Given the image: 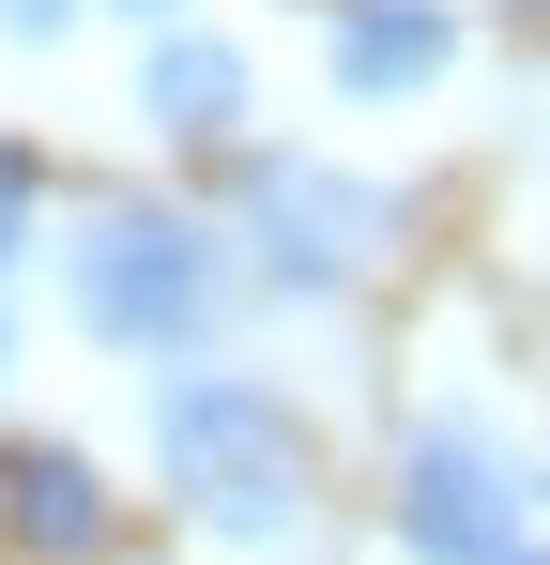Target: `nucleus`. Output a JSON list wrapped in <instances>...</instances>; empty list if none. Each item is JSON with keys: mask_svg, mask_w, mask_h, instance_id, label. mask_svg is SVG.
<instances>
[{"mask_svg": "<svg viewBox=\"0 0 550 565\" xmlns=\"http://www.w3.org/2000/svg\"><path fill=\"white\" fill-rule=\"evenodd\" d=\"M0 31H15V46H46V31H77V0H0Z\"/></svg>", "mask_w": 550, "mask_h": 565, "instance_id": "nucleus-8", "label": "nucleus"}, {"mask_svg": "<svg viewBox=\"0 0 550 565\" xmlns=\"http://www.w3.org/2000/svg\"><path fill=\"white\" fill-rule=\"evenodd\" d=\"M62 306H77L107 352H199L214 337V306H230V260H214V230L199 214H92L77 245H62Z\"/></svg>", "mask_w": 550, "mask_h": 565, "instance_id": "nucleus-2", "label": "nucleus"}, {"mask_svg": "<svg viewBox=\"0 0 550 565\" xmlns=\"http://www.w3.org/2000/svg\"><path fill=\"white\" fill-rule=\"evenodd\" d=\"M0 367H15V306H0Z\"/></svg>", "mask_w": 550, "mask_h": 565, "instance_id": "nucleus-11", "label": "nucleus"}, {"mask_svg": "<svg viewBox=\"0 0 550 565\" xmlns=\"http://www.w3.org/2000/svg\"><path fill=\"white\" fill-rule=\"evenodd\" d=\"M154 459L169 489H199L214 535H290L306 520V444H290V397L245 367H183L154 382Z\"/></svg>", "mask_w": 550, "mask_h": 565, "instance_id": "nucleus-1", "label": "nucleus"}, {"mask_svg": "<svg viewBox=\"0 0 550 565\" xmlns=\"http://www.w3.org/2000/svg\"><path fill=\"white\" fill-rule=\"evenodd\" d=\"M123 15H154V31H183V0H123Z\"/></svg>", "mask_w": 550, "mask_h": 565, "instance_id": "nucleus-10", "label": "nucleus"}, {"mask_svg": "<svg viewBox=\"0 0 550 565\" xmlns=\"http://www.w3.org/2000/svg\"><path fill=\"white\" fill-rule=\"evenodd\" d=\"M398 551L413 565H505L520 551V489H505V444L474 413H429L398 444Z\"/></svg>", "mask_w": 550, "mask_h": 565, "instance_id": "nucleus-3", "label": "nucleus"}, {"mask_svg": "<svg viewBox=\"0 0 550 565\" xmlns=\"http://www.w3.org/2000/svg\"><path fill=\"white\" fill-rule=\"evenodd\" d=\"M245 230H261L275 290H352L367 245L398 230V199L352 184V169H321V153H261V169H245Z\"/></svg>", "mask_w": 550, "mask_h": 565, "instance_id": "nucleus-4", "label": "nucleus"}, {"mask_svg": "<svg viewBox=\"0 0 550 565\" xmlns=\"http://www.w3.org/2000/svg\"><path fill=\"white\" fill-rule=\"evenodd\" d=\"M0 535H15V551H92V535H107V489H92L77 444L0 459Z\"/></svg>", "mask_w": 550, "mask_h": 565, "instance_id": "nucleus-6", "label": "nucleus"}, {"mask_svg": "<svg viewBox=\"0 0 550 565\" xmlns=\"http://www.w3.org/2000/svg\"><path fill=\"white\" fill-rule=\"evenodd\" d=\"M505 565H550V551H505Z\"/></svg>", "mask_w": 550, "mask_h": 565, "instance_id": "nucleus-12", "label": "nucleus"}, {"mask_svg": "<svg viewBox=\"0 0 550 565\" xmlns=\"http://www.w3.org/2000/svg\"><path fill=\"white\" fill-rule=\"evenodd\" d=\"M458 62V15L444 0H352V15H337V93H429V77H444Z\"/></svg>", "mask_w": 550, "mask_h": 565, "instance_id": "nucleus-5", "label": "nucleus"}, {"mask_svg": "<svg viewBox=\"0 0 550 565\" xmlns=\"http://www.w3.org/2000/svg\"><path fill=\"white\" fill-rule=\"evenodd\" d=\"M15 245H31V184L0 169V276H15Z\"/></svg>", "mask_w": 550, "mask_h": 565, "instance_id": "nucleus-9", "label": "nucleus"}, {"mask_svg": "<svg viewBox=\"0 0 550 565\" xmlns=\"http://www.w3.org/2000/svg\"><path fill=\"white\" fill-rule=\"evenodd\" d=\"M138 107H154L169 138H230V122H245V62H230L214 31H154V62H138Z\"/></svg>", "mask_w": 550, "mask_h": 565, "instance_id": "nucleus-7", "label": "nucleus"}]
</instances>
